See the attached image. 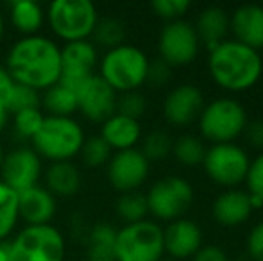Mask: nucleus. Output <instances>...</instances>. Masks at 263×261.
<instances>
[{
  "label": "nucleus",
  "instance_id": "43",
  "mask_svg": "<svg viewBox=\"0 0 263 261\" xmlns=\"http://www.w3.org/2000/svg\"><path fill=\"white\" fill-rule=\"evenodd\" d=\"M7 120H9V111H7V106H6V102L0 101V132L6 129Z\"/></svg>",
  "mask_w": 263,
  "mask_h": 261
},
{
  "label": "nucleus",
  "instance_id": "21",
  "mask_svg": "<svg viewBox=\"0 0 263 261\" xmlns=\"http://www.w3.org/2000/svg\"><path fill=\"white\" fill-rule=\"evenodd\" d=\"M99 136L109 145L111 150H117V152L136 149V143L142 138V126L138 120L115 113L106 122H102V129Z\"/></svg>",
  "mask_w": 263,
  "mask_h": 261
},
{
  "label": "nucleus",
  "instance_id": "25",
  "mask_svg": "<svg viewBox=\"0 0 263 261\" xmlns=\"http://www.w3.org/2000/svg\"><path fill=\"white\" fill-rule=\"evenodd\" d=\"M117 229L107 222H99L88 233L86 256L88 261H117L115 258Z\"/></svg>",
  "mask_w": 263,
  "mask_h": 261
},
{
  "label": "nucleus",
  "instance_id": "45",
  "mask_svg": "<svg viewBox=\"0 0 263 261\" xmlns=\"http://www.w3.org/2000/svg\"><path fill=\"white\" fill-rule=\"evenodd\" d=\"M2 34H4V20H2V14H0V39H2Z\"/></svg>",
  "mask_w": 263,
  "mask_h": 261
},
{
  "label": "nucleus",
  "instance_id": "8",
  "mask_svg": "<svg viewBox=\"0 0 263 261\" xmlns=\"http://www.w3.org/2000/svg\"><path fill=\"white\" fill-rule=\"evenodd\" d=\"M11 261H63L66 244L54 226H27L9 245Z\"/></svg>",
  "mask_w": 263,
  "mask_h": 261
},
{
  "label": "nucleus",
  "instance_id": "20",
  "mask_svg": "<svg viewBox=\"0 0 263 261\" xmlns=\"http://www.w3.org/2000/svg\"><path fill=\"white\" fill-rule=\"evenodd\" d=\"M253 211L251 195L247 190L238 188H228L218 193L211 206L213 218L222 226H240L249 218Z\"/></svg>",
  "mask_w": 263,
  "mask_h": 261
},
{
  "label": "nucleus",
  "instance_id": "29",
  "mask_svg": "<svg viewBox=\"0 0 263 261\" xmlns=\"http://www.w3.org/2000/svg\"><path fill=\"white\" fill-rule=\"evenodd\" d=\"M172 154L181 165L186 167H194V165H201L204 159L206 147L201 138L194 134H183L177 139H174Z\"/></svg>",
  "mask_w": 263,
  "mask_h": 261
},
{
  "label": "nucleus",
  "instance_id": "24",
  "mask_svg": "<svg viewBox=\"0 0 263 261\" xmlns=\"http://www.w3.org/2000/svg\"><path fill=\"white\" fill-rule=\"evenodd\" d=\"M9 18L11 25L20 34H24V38H27L38 34L45 22V13L43 7L34 0H14L9 6Z\"/></svg>",
  "mask_w": 263,
  "mask_h": 261
},
{
  "label": "nucleus",
  "instance_id": "44",
  "mask_svg": "<svg viewBox=\"0 0 263 261\" xmlns=\"http://www.w3.org/2000/svg\"><path fill=\"white\" fill-rule=\"evenodd\" d=\"M0 261H11L9 247L6 244H0Z\"/></svg>",
  "mask_w": 263,
  "mask_h": 261
},
{
  "label": "nucleus",
  "instance_id": "9",
  "mask_svg": "<svg viewBox=\"0 0 263 261\" xmlns=\"http://www.w3.org/2000/svg\"><path fill=\"white\" fill-rule=\"evenodd\" d=\"M149 213L161 220L181 218L195 198V190L188 179L181 175H166L151 186L145 193Z\"/></svg>",
  "mask_w": 263,
  "mask_h": 261
},
{
  "label": "nucleus",
  "instance_id": "47",
  "mask_svg": "<svg viewBox=\"0 0 263 261\" xmlns=\"http://www.w3.org/2000/svg\"><path fill=\"white\" fill-rule=\"evenodd\" d=\"M159 261H174V259H159Z\"/></svg>",
  "mask_w": 263,
  "mask_h": 261
},
{
  "label": "nucleus",
  "instance_id": "15",
  "mask_svg": "<svg viewBox=\"0 0 263 261\" xmlns=\"http://www.w3.org/2000/svg\"><path fill=\"white\" fill-rule=\"evenodd\" d=\"M97 63L99 54L93 43H90L88 39L66 43L61 49V77H59V83L76 91L83 81L93 75Z\"/></svg>",
  "mask_w": 263,
  "mask_h": 261
},
{
  "label": "nucleus",
  "instance_id": "19",
  "mask_svg": "<svg viewBox=\"0 0 263 261\" xmlns=\"http://www.w3.org/2000/svg\"><path fill=\"white\" fill-rule=\"evenodd\" d=\"M229 29H233L236 42L253 49L263 47V6L242 4L229 16Z\"/></svg>",
  "mask_w": 263,
  "mask_h": 261
},
{
  "label": "nucleus",
  "instance_id": "11",
  "mask_svg": "<svg viewBox=\"0 0 263 261\" xmlns=\"http://www.w3.org/2000/svg\"><path fill=\"white\" fill-rule=\"evenodd\" d=\"M199 45L201 42L197 38L195 27L183 18L166 22L158 38L159 56L170 66L192 63L199 52Z\"/></svg>",
  "mask_w": 263,
  "mask_h": 261
},
{
  "label": "nucleus",
  "instance_id": "32",
  "mask_svg": "<svg viewBox=\"0 0 263 261\" xmlns=\"http://www.w3.org/2000/svg\"><path fill=\"white\" fill-rule=\"evenodd\" d=\"M81 157L83 163L88 165L91 168H97L106 165L113 156V150L109 149V145L101 138V136H90L84 139L83 147H81Z\"/></svg>",
  "mask_w": 263,
  "mask_h": 261
},
{
  "label": "nucleus",
  "instance_id": "12",
  "mask_svg": "<svg viewBox=\"0 0 263 261\" xmlns=\"http://www.w3.org/2000/svg\"><path fill=\"white\" fill-rule=\"evenodd\" d=\"M76 97L77 111H81L91 122L102 124L117 113V91L97 73L77 86Z\"/></svg>",
  "mask_w": 263,
  "mask_h": 261
},
{
  "label": "nucleus",
  "instance_id": "6",
  "mask_svg": "<svg viewBox=\"0 0 263 261\" xmlns=\"http://www.w3.org/2000/svg\"><path fill=\"white\" fill-rule=\"evenodd\" d=\"M165 254L163 227L153 220L125 224L117 229L115 258L117 261H159Z\"/></svg>",
  "mask_w": 263,
  "mask_h": 261
},
{
  "label": "nucleus",
  "instance_id": "42",
  "mask_svg": "<svg viewBox=\"0 0 263 261\" xmlns=\"http://www.w3.org/2000/svg\"><path fill=\"white\" fill-rule=\"evenodd\" d=\"M13 88H14V81L11 79V75L7 73L6 66H0V101L6 102V106H7V98H9Z\"/></svg>",
  "mask_w": 263,
  "mask_h": 261
},
{
  "label": "nucleus",
  "instance_id": "36",
  "mask_svg": "<svg viewBox=\"0 0 263 261\" xmlns=\"http://www.w3.org/2000/svg\"><path fill=\"white\" fill-rule=\"evenodd\" d=\"M151 7L159 18L174 22L183 18V14L192 7V2L190 0H154Z\"/></svg>",
  "mask_w": 263,
  "mask_h": 261
},
{
  "label": "nucleus",
  "instance_id": "35",
  "mask_svg": "<svg viewBox=\"0 0 263 261\" xmlns=\"http://www.w3.org/2000/svg\"><path fill=\"white\" fill-rule=\"evenodd\" d=\"M43 115L42 108L36 109H25V111H20L14 115V131L25 139H32L36 136V132L40 131L43 124Z\"/></svg>",
  "mask_w": 263,
  "mask_h": 261
},
{
  "label": "nucleus",
  "instance_id": "10",
  "mask_svg": "<svg viewBox=\"0 0 263 261\" xmlns=\"http://www.w3.org/2000/svg\"><path fill=\"white\" fill-rule=\"evenodd\" d=\"M204 170L208 177L222 186L240 185L246 181L247 170H249L251 157L246 150L236 143H213L210 149H206Z\"/></svg>",
  "mask_w": 263,
  "mask_h": 261
},
{
  "label": "nucleus",
  "instance_id": "1",
  "mask_svg": "<svg viewBox=\"0 0 263 261\" xmlns=\"http://www.w3.org/2000/svg\"><path fill=\"white\" fill-rule=\"evenodd\" d=\"M6 70L16 84L45 91L59 83L61 49L45 36H27L11 47Z\"/></svg>",
  "mask_w": 263,
  "mask_h": 261
},
{
  "label": "nucleus",
  "instance_id": "4",
  "mask_svg": "<svg viewBox=\"0 0 263 261\" xmlns=\"http://www.w3.org/2000/svg\"><path fill=\"white\" fill-rule=\"evenodd\" d=\"M84 139V131L73 118L65 116H47L36 136L32 138L34 150L40 157L59 163L70 161L81 152Z\"/></svg>",
  "mask_w": 263,
  "mask_h": 261
},
{
  "label": "nucleus",
  "instance_id": "13",
  "mask_svg": "<svg viewBox=\"0 0 263 261\" xmlns=\"http://www.w3.org/2000/svg\"><path fill=\"white\" fill-rule=\"evenodd\" d=\"M151 163L140 149L115 152L107 161V179L117 192H136L149 177Z\"/></svg>",
  "mask_w": 263,
  "mask_h": 261
},
{
  "label": "nucleus",
  "instance_id": "38",
  "mask_svg": "<svg viewBox=\"0 0 263 261\" xmlns=\"http://www.w3.org/2000/svg\"><path fill=\"white\" fill-rule=\"evenodd\" d=\"M247 254L254 261H263V220L249 231L246 240Z\"/></svg>",
  "mask_w": 263,
  "mask_h": 261
},
{
  "label": "nucleus",
  "instance_id": "18",
  "mask_svg": "<svg viewBox=\"0 0 263 261\" xmlns=\"http://www.w3.org/2000/svg\"><path fill=\"white\" fill-rule=\"evenodd\" d=\"M58 202L45 186H31L18 193V218L27 226H50Z\"/></svg>",
  "mask_w": 263,
  "mask_h": 261
},
{
  "label": "nucleus",
  "instance_id": "46",
  "mask_svg": "<svg viewBox=\"0 0 263 261\" xmlns=\"http://www.w3.org/2000/svg\"><path fill=\"white\" fill-rule=\"evenodd\" d=\"M2 161H4V150H2V145H0V168H2Z\"/></svg>",
  "mask_w": 263,
  "mask_h": 261
},
{
  "label": "nucleus",
  "instance_id": "28",
  "mask_svg": "<svg viewBox=\"0 0 263 261\" xmlns=\"http://www.w3.org/2000/svg\"><path fill=\"white\" fill-rule=\"evenodd\" d=\"M18 222V193L0 181V244L14 231Z\"/></svg>",
  "mask_w": 263,
  "mask_h": 261
},
{
  "label": "nucleus",
  "instance_id": "2",
  "mask_svg": "<svg viewBox=\"0 0 263 261\" xmlns=\"http://www.w3.org/2000/svg\"><path fill=\"white\" fill-rule=\"evenodd\" d=\"M208 70L213 81L229 91H246L260 81L263 59L256 49L236 39H224L210 52Z\"/></svg>",
  "mask_w": 263,
  "mask_h": 261
},
{
  "label": "nucleus",
  "instance_id": "23",
  "mask_svg": "<svg viewBox=\"0 0 263 261\" xmlns=\"http://www.w3.org/2000/svg\"><path fill=\"white\" fill-rule=\"evenodd\" d=\"M45 188L54 197H72L81 188L79 168L72 161L52 163L45 172Z\"/></svg>",
  "mask_w": 263,
  "mask_h": 261
},
{
  "label": "nucleus",
  "instance_id": "34",
  "mask_svg": "<svg viewBox=\"0 0 263 261\" xmlns=\"http://www.w3.org/2000/svg\"><path fill=\"white\" fill-rule=\"evenodd\" d=\"M147 111V98L143 93L136 91H125L120 97L117 98V113L118 115H124L127 118L138 120L145 115Z\"/></svg>",
  "mask_w": 263,
  "mask_h": 261
},
{
  "label": "nucleus",
  "instance_id": "41",
  "mask_svg": "<svg viewBox=\"0 0 263 261\" xmlns=\"http://www.w3.org/2000/svg\"><path fill=\"white\" fill-rule=\"evenodd\" d=\"M247 142L256 149H263V120H253L247 122L246 129H243Z\"/></svg>",
  "mask_w": 263,
  "mask_h": 261
},
{
  "label": "nucleus",
  "instance_id": "7",
  "mask_svg": "<svg viewBox=\"0 0 263 261\" xmlns=\"http://www.w3.org/2000/svg\"><path fill=\"white\" fill-rule=\"evenodd\" d=\"M247 111L236 98L218 97L204 104L199 127L204 138L213 143H231L247 126Z\"/></svg>",
  "mask_w": 263,
  "mask_h": 261
},
{
  "label": "nucleus",
  "instance_id": "22",
  "mask_svg": "<svg viewBox=\"0 0 263 261\" xmlns=\"http://www.w3.org/2000/svg\"><path fill=\"white\" fill-rule=\"evenodd\" d=\"M195 32L201 43H204L206 49L213 50L224 42L226 34L229 31V14L220 6H208L199 13L195 22Z\"/></svg>",
  "mask_w": 263,
  "mask_h": 261
},
{
  "label": "nucleus",
  "instance_id": "3",
  "mask_svg": "<svg viewBox=\"0 0 263 261\" xmlns=\"http://www.w3.org/2000/svg\"><path fill=\"white\" fill-rule=\"evenodd\" d=\"M149 65V57L142 49L124 43V45L115 47L104 54L99 75L117 93L136 91L143 83H147Z\"/></svg>",
  "mask_w": 263,
  "mask_h": 261
},
{
  "label": "nucleus",
  "instance_id": "30",
  "mask_svg": "<svg viewBox=\"0 0 263 261\" xmlns=\"http://www.w3.org/2000/svg\"><path fill=\"white\" fill-rule=\"evenodd\" d=\"M91 36H93L99 45L111 50V49H115V47L124 45L125 25L122 24L118 18H102V20L97 22Z\"/></svg>",
  "mask_w": 263,
  "mask_h": 261
},
{
  "label": "nucleus",
  "instance_id": "27",
  "mask_svg": "<svg viewBox=\"0 0 263 261\" xmlns=\"http://www.w3.org/2000/svg\"><path fill=\"white\" fill-rule=\"evenodd\" d=\"M117 215L124 220L125 224H135L147 220L149 215V204H147V197L142 192H127L122 193L117 200Z\"/></svg>",
  "mask_w": 263,
  "mask_h": 261
},
{
  "label": "nucleus",
  "instance_id": "37",
  "mask_svg": "<svg viewBox=\"0 0 263 261\" xmlns=\"http://www.w3.org/2000/svg\"><path fill=\"white\" fill-rule=\"evenodd\" d=\"M247 193L253 197H258L263 200V152L258 154L249 165V170L246 175Z\"/></svg>",
  "mask_w": 263,
  "mask_h": 261
},
{
  "label": "nucleus",
  "instance_id": "40",
  "mask_svg": "<svg viewBox=\"0 0 263 261\" xmlns=\"http://www.w3.org/2000/svg\"><path fill=\"white\" fill-rule=\"evenodd\" d=\"M194 261H229L228 252L215 244L202 245L194 256Z\"/></svg>",
  "mask_w": 263,
  "mask_h": 261
},
{
  "label": "nucleus",
  "instance_id": "39",
  "mask_svg": "<svg viewBox=\"0 0 263 261\" xmlns=\"http://www.w3.org/2000/svg\"><path fill=\"white\" fill-rule=\"evenodd\" d=\"M170 70H172V66L163 59L153 61L149 65V72H147V83L154 84V86H163L165 83H168L170 75H172Z\"/></svg>",
  "mask_w": 263,
  "mask_h": 261
},
{
  "label": "nucleus",
  "instance_id": "31",
  "mask_svg": "<svg viewBox=\"0 0 263 261\" xmlns=\"http://www.w3.org/2000/svg\"><path fill=\"white\" fill-rule=\"evenodd\" d=\"M174 139L170 138V134L166 131L154 129L143 138L142 145V154L147 157V161H161L172 152Z\"/></svg>",
  "mask_w": 263,
  "mask_h": 261
},
{
  "label": "nucleus",
  "instance_id": "33",
  "mask_svg": "<svg viewBox=\"0 0 263 261\" xmlns=\"http://www.w3.org/2000/svg\"><path fill=\"white\" fill-rule=\"evenodd\" d=\"M40 104H42V98H40L38 91L14 83L13 91H11L9 98H7V111L16 115V113L25 111V109L40 108Z\"/></svg>",
  "mask_w": 263,
  "mask_h": 261
},
{
  "label": "nucleus",
  "instance_id": "16",
  "mask_svg": "<svg viewBox=\"0 0 263 261\" xmlns=\"http://www.w3.org/2000/svg\"><path fill=\"white\" fill-rule=\"evenodd\" d=\"M204 95L195 84H179L166 93L163 101V115L172 126H188L201 116Z\"/></svg>",
  "mask_w": 263,
  "mask_h": 261
},
{
  "label": "nucleus",
  "instance_id": "14",
  "mask_svg": "<svg viewBox=\"0 0 263 261\" xmlns=\"http://www.w3.org/2000/svg\"><path fill=\"white\" fill-rule=\"evenodd\" d=\"M40 175H42V157L36 154L34 149L22 147L11 150L9 154H4L0 181L9 186L13 192L20 193L31 186H36Z\"/></svg>",
  "mask_w": 263,
  "mask_h": 261
},
{
  "label": "nucleus",
  "instance_id": "5",
  "mask_svg": "<svg viewBox=\"0 0 263 261\" xmlns=\"http://www.w3.org/2000/svg\"><path fill=\"white\" fill-rule=\"evenodd\" d=\"M45 16L54 34L66 43L88 39L99 22L97 7L90 0H54Z\"/></svg>",
  "mask_w": 263,
  "mask_h": 261
},
{
  "label": "nucleus",
  "instance_id": "26",
  "mask_svg": "<svg viewBox=\"0 0 263 261\" xmlns=\"http://www.w3.org/2000/svg\"><path fill=\"white\" fill-rule=\"evenodd\" d=\"M40 108H43L49 113L47 116H65V118H72V115L77 111L76 91L63 86L61 83L54 84L49 90H45V95H43Z\"/></svg>",
  "mask_w": 263,
  "mask_h": 261
},
{
  "label": "nucleus",
  "instance_id": "17",
  "mask_svg": "<svg viewBox=\"0 0 263 261\" xmlns=\"http://www.w3.org/2000/svg\"><path fill=\"white\" fill-rule=\"evenodd\" d=\"M165 252L174 259L194 258L195 252L202 247V229L192 218H176L163 229Z\"/></svg>",
  "mask_w": 263,
  "mask_h": 261
}]
</instances>
